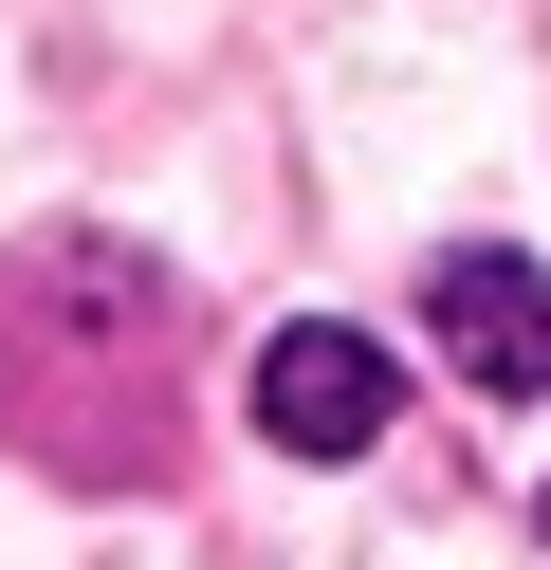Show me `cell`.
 <instances>
[{"instance_id": "1", "label": "cell", "mask_w": 551, "mask_h": 570, "mask_svg": "<svg viewBox=\"0 0 551 570\" xmlns=\"http://www.w3.org/2000/svg\"><path fill=\"white\" fill-rule=\"evenodd\" d=\"M386 423H404V386H386V350H367V332L294 313V332L257 350V442H294V460H367Z\"/></svg>"}, {"instance_id": "2", "label": "cell", "mask_w": 551, "mask_h": 570, "mask_svg": "<svg viewBox=\"0 0 551 570\" xmlns=\"http://www.w3.org/2000/svg\"><path fill=\"white\" fill-rule=\"evenodd\" d=\"M441 350H460V386H496V405H551V276L514 258V239H460V258L423 276Z\"/></svg>"}]
</instances>
